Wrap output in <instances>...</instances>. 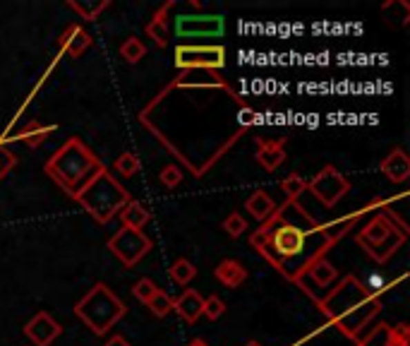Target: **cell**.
Instances as JSON below:
<instances>
[{"label":"cell","mask_w":410,"mask_h":346,"mask_svg":"<svg viewBox=\"0 0 410 346\" xmlns=\"http://www.w3.org/2000/svg\"><path fill=\"white\" fill-rule=\"evenodd\" d=\"M322 310L329 315L331 323L338 325L346 337L360 339L374 315L382 310V303L377 300V296L369 294L367 287H362L358 279L346 277L341 282V287L333 289V294H329L322 300Z\"/></svg>","instance_id":"obj_1"},{"label":"cell","mask_w":410,"mask_h":346,"mask_svg":"<svg viewBox=\"0 0 410 346\" xmlns=\"http://www.w3.org/2000/svg\"><path fill=\"white\" fill-rule=\"evenodd\" d=\"M104 169L87 144L77 137H70L53 157L46 162V173L60 185L68 195L77 198L79 190Z\"/></svg>","instance_id":"obj_2"},{"label":"cell","mask_w":410,"mask_h":346,"mask_svg":"<svg viewBox=\"0 0 410 346\" xmlns=\"http://www.w3.org/2000/svg\"><path fill=\"white\" fill-rule=\"evenodd\" d=\"M75 200H77L99 224H108L110 219L118 217L120 209L133 200V195H130L128 188H123V185L113 178V173H108V169L104 166L82 190H79V195Z\"/></svg>","instance_id":"obj_3"},{"label":"cell","mask_w":410,"mask_h":346,"mask_svg":"<svg viewBox=\"0 0 410 346\" xmlns=\"http://www.w3.org/2000/svg\"><path fill=\"white\" fill-rule=\"evenodd\" d=\"M125 313H128V305L106 287V284H96V287L75 305V315H77L94 334H106Z\"/></svg>","instance_id":"obj_4"},{"label":"cell","mask_w":410,"mask_h":346,"mask_svg":"<svg viewBox=\"0 0 410 346\" xmlns=\"http://www.w3.org/2000/svg\"><path fill=\"white\" fill-rule=\"evenodd\" d=\"M406 243V231L396 229L387 214H379L358 233V245L367 250V255L377 262H387L401 245Z\"/></svg>","instance_id":"obj_5"},{"label":"cell","mask_w":410,"mask_h":346,"mask_svg":"<svg viewBox=\"0 0 410 346\" xmlns=\"http://www.w3.org/2000/svg\"><path fill=\"white\" fill-rule=\"evenodd\" d=\"M266 227H269V243H266V248L262 250V253H269L273 250V258H281V260H288V258H297V255L305 253L307 248V236H310V231L297 227V224H291V222H281L276 227V214L266 222ZM281 260L276 262V267L281 265Z\"/></svg>","instance_id":"obj_6"},{"label":"cell","mask_w":410,"mask_h":346,"mask_svg":"<svg viewBox=\"0 0 410 346\" xmlns=\"http://www.w3.org/2000/svg\"><path fill=\"white\" fill-rule=\"evenodd\" d=\"M175 65L182 70H221L226 65V48L219 44H178Z\"/></svg>","instance_id":"obj_7"},{"label":"cell","mask_w":410,"mask_h":346,"mask_svg":"<svg viewBox=\"0 0 410 346\" xmlns=\"http://www.w3.org/2000/svg\"><path fill=\"white\" fill-rule=\"evenodd\" d=\"M226 32V19L221 15H178L175 17V37L180 41L195 39H219Z\"/></svg>","instance_id":"obj_8"},{"label":"cell","mask_w":410,"mask_h":346,"mask_svg":"<svg viewBox=\"0 0 410 346\" xmlns=\"http://www.w3.org/2000/svg\"><path fill=\"white\" fill-rule=\"evenodd\" d=\"M108 250L125 265V267H135L141 258L151 250V238L144 231L120 229L115 236H110Z\"/></svg>","instance_id":"obj_9"},{"label":"cell","mask_w":410,"mask_h":346,"mask_svg":"<svg viewBox=\"0 0 410 346\" xmlns=\"http://www.w3.org/2000/svg\"><path fill=\"white\" fill-rule=\"evenodd\" d=\"M307 188L315 193V198L326 207H333L336 202H341L346 198V193L351 190V183L341 171H336L333 166H324L315 178L307 180Z\"/></svg>","instance_id":"obj_10"},{"label":"cell","mask_w":410,"mask_h":346,"mask_svg":"<svg viewBox=\"0 0 410 346\" xmlns=\"http://www.w3.org/2000/svg\"><path fill=\"white\" fill-rule=\"evenodd\" d=\"M60 332H63V327L48 313H37L24 327V334L37 346H50L60 337Z\"/></svg>","instance_id":"obj_11"},{"label":"cell","mask_w":410,"mask_h":346,"mask_svg":"<svg viewBox=\"0 0 410 346\" xmlns=\"http://www.w3.org/2000/svg\"><path fill=\"white\" fill-rule=\"evenodd\" d=\"M382 173L387 175L391 183H406L410 178V159L401 147L391 149L389 157L382 162Z\"/></svg>","instance_id":"obj_12"},{"label":"cell","mask_w":410,"mask_h":346,"mask_svg":"<svg viewBox=\"0 0 410 346\" xmlns=\"http://www.w3.org/2000/svg\"><path fill=\"white\" fill-rule=\"evenodd\" d=\"M89 46H91L89 32H84L79 24H72V27H68V29H65L63 37H60V51L68 53L70 58H79Z\"/></svg>","instance_id":"obj_13"},{"label":"cell","mask_w":410,"mask_h":346,"mask_svg":"<svg viewBox=\"0 0 410 346\" xmlns=\"http://www.w3.org/2000/svg\"><path fill=\"white\" fill-rule=\"evenodd\" d=\"M173 310L185 320V323H197L202 310H204V298H202L197 291L187 289L178 300H173Z\"/></svg>","instance_id":"obj_14"},{"label":"cell","mask_w":410,"mask_h":346,"mask_svg":"<svg viewBox=\"0 0 410 346\" xmlns=\"http://www.w3.org/2000/svg\"><path fill=\"white\" fill-rule=\"evenodd\" d=\"M245 209L257 219V222L266 224L273 217V214H276V202L271 200L269 193H264V190H257L252 198H247Z\"/></svg>","instance_id":"obj_15"},{"label":"cell","mask_w":410,"mask_h":346,"mask_svg":"<svg viewBox=\"0 0 410 346\" xmlns=\"http://www.w3.org/2000/svg\"><path fill=\"white\" fill-rule=\"evenodd\" d=\"M257 162L264 166L266 171H276L283 162H286V149L283 142H269V140H260V149H257Z\"/></svg>","instance_id":"obj_16"},{"label":"cell","mask_w":410,"mask_h":346,"mask_svg":"<svg viewBox=\"0 0 410 346\" xmlns=\"http://www.w3.org/2000/svg\"><path fill=\"white\" fill-rule=\"evenodd\" d=\"M120 222H123V227L125 229H133V231H141L149 224V219H151V214H149V209L144 207L141 202H137V200H130L128 204H125L123 209H120Z\"/></svg>","instance_id":"obj_17"},{"label":"cell","mask_w":410,"mask_h":346,"mask_svg":"<svg viewBox=\"0 0 410 346\" xmlns=\"http://www.w3.org/2000/svg\"><path fill=\"white\" fill-rule=\"evenodd\" d=\"M214 277L219 279L221 284H226L228 289H237L247 279V269L242 267L237 260H224V262H219V267L214 269Z\"/></svg>","instance_id":"obj_18"},{"label":"cell","mask_w":410,"mask_h":346,"mask_svg":"<svg viewBox=\"0 0 410 346\" xmlns=\"http://www.w3.org/2000/svg\"><path fill=\"white\" fill-rule=\"evenodd\" d=\"M173 8V5H164V8L156 12V17L149 22V27H146V34H149L151 39H154V44L159 48H166L170 44V32H168V19H166V12Z\"/></svg>","instance_id":"obj_19"},{"label":"cell","mask_w":410,"mask_h":346,"mask_svg":"<svg viewBox=\"0 0 410 346\" xmlns=\"http://www.w3.org/2000/svg\"><path fill=\"white\" fill-rule=\"evenodd\" d=\"M307 274L315 279L317 287H331V284L338 279V269L324 258L312 260V262L307 265Z\"/></svg>","instance_id":"obj_20"},{"label":"cell","mask_w":410,"mask_h":346,"mask_svg":"<svg viewBox=\"0 0 410 346\" xmlns=\"http://www.w3.org/2000/svg\"><path fill=\"white\" fill-rule=\"evenodd\" d=\"M53 130H55V125H41L39 120H32L27 128H22L17 135H12L10 140H17V142L29 144V147H37V144H41L43 140L48 137L50 133H53Z\"/></svg>","instance_id":"obj_21"},{"label":"cell","mask_w":410,"mask_h":346,"mask_svg":"<svg viewBox=\"0 0 410 346\" xmlns=\"http://www.w3.org/2000/svg\"><path fill=\"white\" fill-rule=\"evenodd\" d=\"M195 277H197V269L190 260L178 258L173 265H170V279H173L175 284H180V287H187Z\"/></svg>","instance_id":"obj_22"},{"label":"cell","mask_w":410,"mask_h":346,"mask_svg":"<svg viewBox=\"0 0 410 346\" xmlns=\"http://www.w3.org/2000/svg\"><path fill=\"white\" fill-rule=\"evenodd\" d=\"M358 346H393V329L389 325H377L364 339H358Z\"/></svg>","instance_id":"obj_23"},{"label":"cell","mask_w":410,"mask_h":346,"mask_svg":"<svg viewBox=\"0 0 410 346\" xmlns=\"http://www.w3.org/2000/svg\"><path fill=\"white\" fill-rule=\"evenodd\" d=\"M281 190L286 193L288 202H293V200H297L307 190V178H305V175H300V173L288 175V178L281 180Z\"/></svg>","instance_id":"obj_24"},{"label":"cell","mask_w":410,"mask_h":346,"mask_svg":"<svg viewBox=\"0 0 410 346\" xmlns=\"http://www.w3.org/2000/svg\"><path fill=\"white\" fill-rule=\"evenodd\" d=\"M108 5H110L108 0H99V3H77V0H72V3H70V8H72L82 19H87V22H94V19L99 17V15L104 12Z\"/></svg>","instance_id":"obj_25"},{"label":"cell","mask_w":410,"mask_h":346,"mask_svg":"<svg viewBox=\"0 0 410 346\" xmlns=\"http://www.w3.org/2000/svg\"><path fill=\"white\" fill-rule=\"evenodd\" d=\"M120 56H123L128 63H139L141 58L146 56V46H144V41L141 39H137V37H130L128 41L120 46Z\"/></svg>","instance_id":"obj_26"},{"label":"cell","mask_w":410,"mask_h":346,"mask_svg":"<svg viewBox=\"0 0 410 346\" xmlns=\"http://www.w3.org/2000/svg\"><path fill=\"white\" fill-rule=\"evenodd\" d=\"M113 171L120 173L123 178H133V175L139 171V159H137L135 154H130V152L120 154V157L113 162Z\"/></svg>","instance_id":"obj_27"},{"label":"cell","mask_w":410,"mask_h":346,"mask_svg":"<svg viewBox=\"0 0 410 346\" xmlns=\"http://www.w3.org/2000/svg\"><path fill=\"white\" fill-rule=\"evenodd\" d=\"M151 308V313L156 315V318H166V315L170 313V310H173V298H170L168 294H164V291H156L154 294V298L149 300V303H146Z\"/></svg>","instance_id":"obj_28"},{"label":"cell","mask_w":410,"mask_h":346,"mask_svg":"<svg viewBox=\"0 0 410 346\" xmlns=\"http://www.w3.org/2000/svg\"><path fill=\"white\" fill-rule=\"evenodd\" d=\"M224 231L231 238H237V236H242L247 231V222H245V217H240L237 212H233V214H228L226 217V222H224Z\"/></svg>","instance_id":"obj_29"},{"label":"cell","mask_w":410,"mask_h":346,"mask_svg":"<svg viewBox=\"0 0 410 346\" xmlns=\"http://www.w3.org/2000/svg\"><path fill=\"white\" fill-rule=\"evenodd\" d=\"M156 291H159V287H156L151 279H139V282L133 287V296L137 300H141V303H149V300L154 298Z\"/></svg>","instance_id":"obj_30"},{"label":"cell","mask_w":410,"mask_h":346,"mask_svg":"<svg viewBox=\"0 0 410 346\" xmlns=\"http://www.w3.org/2000/svg\"><path fill=\"white\" fill-rule=\"evenodd\" d=\"M14 164H17V157H14L12 149H10L8 144L3 142V137H0V180H3L10 171H12Z\"/></svg>","instance_id":"obj_31"},{"label":"cell","mask_w":410,"mask_h":346,"mask_svg":"<svg viewBox=\"0 0 410 346\" xmlns=\"http://www.w3.org/2000/svg\"><path fill=\"white\" fill-rule=\"evenodd\" d=\"M224 313H226V303L219 298V296H209V298H204V310H202V315H206L209 320H219Z\"/></svg>","instance_id":"obj_32"},{"label":"cell","mask_w":410,"mask_h":346,"mask_svg":"<svg viewBox=\"0 0 410 346\" xmlns=\"http://www.w3.org/2000/svg\"><path fill=\"white\" fill-rule=\"evenodd\" d=\"M159 180L166 185V188H175V185H180V180H182V171L178 166H166L164 171L159 173Z\"/></svg>","instance_id":"obj_33"},{"label":"cell","mask_w":410,"mask_h":346,"mask_svg":"<svg viewBox=\"0 0 410 346\" xmlns=\"http://www.w3.org/2000/svg\"><path fill=\"white\" fill-rule=\"evenodd\" d=\"M240 120H242V125L255 123V111H250V108H245V111L240 113Z\"/></svg>","instance_id":"obj_34"},{"label":"cell","mask_w":410,"mask_h":346,"mask_svg":"<svg viewBox=\"0 0 410 346\" xmlns=\"http://www.w3.org/2000/svg\"><path fill=\"white\" fill-rule=\"evenodd\" d=\"M104 346H130V342H128V339H123V337H110Z\"/></svg>","instance_id":"obj_35"},{"label":"cell","mask_w":410,"mask_h":346,"mask_svg":"<svg viewBox=\"0 0 410 346\" xmlns=\"http://www.w3.org/2000/svg\"><path fill=\"white\" fill-rule=\"evenodd\" d=\"M187 346H206V344H204V342H199V339H195V342H190Z\"/></svg>","instance_id":"obj_36"},{"label":"cell","mask_w":410,"mask_h":346,"mask_svg":"<svg viewBox=\"0 0 410 346\" xmlns=\"http://www.w3.org/2000/svg\"><path fill=\"white\" fill-rule=\"evenodd\" d=\"M247 346H260V344H247Z\"/></svg>","instance_id":"obj_37"}]
</instances>
